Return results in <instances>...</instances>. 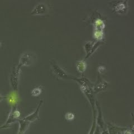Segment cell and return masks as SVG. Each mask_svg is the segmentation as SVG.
Here are the masks:
<instances>
[{"label":"cell","mask_w":134,"mask_h":134,"mask_svg":"<svg viewBox=\"0 0 134 134\" xmlns=\"http://www.w3.org/2000/svg\"><path fill=\"white\" fill-rule=\"evenodd\" d=\"M74 80L80 83L81 89L82 91L85 93L88 99L89 100L92 108L93 109V111H94V106L96 101L94 96V93L93 90V85H92L88 79L84 77H82L81 78L75 77Z\"/></svg>","instance_id":"cell-1"},{"label":"cell","mask_w":134,"mask_h":134,"mask_svg":"<svg viewBox=\"0 0 134 134\" xmlns=\"http://www.w3.org/2000/svg\"><path fill=\"white\" fill-rule=\"evenodd\" d=\"M50 65H51V68L52 69L53 73L59 78L66 79V80H69V79H73L74 80V79L75 77L74 76L69 75L54 60H52L50 62Z\"/></svg>","instance_id":"cell-2"},{"label":"cell","mask_w":134,"mask_h":134,"mask_svg":"<svg viewBox=\"0 0 134 134\" xmlns=\"http://www.w3.org/2000/svg\"><path fill=\"white\" fill-rule=\"evenodd\" d=\"M20 71H21V66L18 65V66L15 67L14 68L10 75L11 84L15 91H17L18 90L19 79Z\"/></svg>","instance_id":"cell-3"},{"label":"cell","mask_w":134,"mask_h":134,"mask_svg":"<svg viewBox=\"0 0 134 134\" xmlns=\"http://www.w3.org/2000/svg\"><path fill=\"white\" fill-rule=\"evenodd\" d=\"M49 8L47 5L44 3H39L35 6L31 12V15H40L48 14Z\"/></svg>","instance_id":"cell-4"},{"label":"cell","mask_w":134,"mask_h":134,"mask_svg":"<svg viewBox=\"0 0 134 134\" xmlns=\"http://www.w3.org/2000/svg\"><path fill=\"white\" fill-rule=\"evenodd\" d=\"M114 4H113V8L114 10L119 14H125L126 12L128 5L127 1H115Z\"/></svg>","instance_id":"cell-5"},{"label":"cell","mask_w":134,"mask_h":134,"mask_svg":"<svg viewBox=\"0 0 134 134\" xmlns=\"http://www.w3.org/2000/svg\"><path fill=\"white\" fill-rule=\"evenodd\" d=\"M34 60L32 54L30 53H24L20 58L19 64L21 67L22 66H29L32 64Z\"/></svg>","instance_id":"cell-6"},{"label":"cell","mask_w":134,"mask_h":134,"mask_svg":"<svg viewBox=\"0 0 134 134\" xmlns=\"http://www.w3.org/2000/svg\"><path fill=\"white\" fill-rule=\"evenodd\" d=\"M108 86V82L102 79H99L97 83L96 84L95 86H93V90L94 93H97L98 92H101L102 91L105 90Z\"/></svg>","instance_id":"cell-7"},{"label":"cell","mask_w":134,"mask_h":134,"mask_svg":"<svg viewBox=\"0 0 134 134\" xmlns=\"http://www.w3.org/2000/svg\"><path fill=\"white\" fill-rule=\"evenodd\" d=\"M124 127H119L112 122L107 123V130L109 134H122Z\"/></svg>","instance_id":"cell-8"},{"label":"cell","mask_w":134,"mask_h":134,"mask_svg":"<svg viewBox=\"0 0 134 134\" xmlns=\"http://www.w3.org/2000/svg\"><path fill=\"white\" fill-rule=\"evenodd\" d=\"M95 104L96 105V107H97L98 111V114L97 116V118H96V125L100 128V129H103L104 125V121L103 119V116L102 114V111H101V108H100V107L99 106V104H98V102L96 101L95 102Z\"/></svg>","instance_id":"cell-9"},{"label":"cell","mask_w":134,"mask_h":134,"mask_svg":"<svg viewBox=\"0 0 134 134\" xmlns=\"http://www.w3.org/2000/svg\"><path fill=\"white\" fill-rule=\"evenodd\" d=\"M42 102H43V100H41V102H40L39 105L37 107L36 110L33 113V114L29 115L27 117H25V118L24 119V121H27V122H32V121H35L37 119H39V110L40 107L41 106Z\"/></svg>","instance_id":"cell-10"},{"label":"cell","mask_w":134,"mask_h":134,"mask_svg":"<svg viewBox=\"0 0 134 134\" xmlns=\"http://www.w3.org/2000/svg\"><path fill=\"white\" fill-rule=\"evenodd\" d=\"M76 67L78 72L80 73H83L85 72L87 65L85 60H79L76 63Z\"/></svg>","instance_id":"cell-11"},{"label":"cell","mask_w":134,"mask_h":134,"mask_svg":"<svg viewBox=\"0 0 134 134\" xmlns=\"http://www.w3.org/2000/svg\"><path fill=\"white\" fill-rule=\"evenodd\" d=\"M94 26L95 30H103V29L105 27V24L101 19H98L94 23Z\"/></svg>","instance_id":"cell-12"},{"label":"cell","mask_w":134,"mask_h":134,"mask_svg":"<svg viewBox=\"0 0 134 134\" xmlns=\"http://www.w3.org/2000/svg\"><path fill=\"white\" fill-rule=\"evenodd\" d=\"M43 90V87L41 86H36L34 88H33L31 92V94L32 96H34V97H37V96H39L42 93Z\"/></svg>","instance_id":"cell-13"},{"label":"cell","mask_w":134,"mask_h":134,"mask_svg":"<svg viewBox=\"0 0 134 134\" xmlns=\"http://www.w3.org/2000/svg\"><path fill=\"white\" fill-rule=\"evenodd\" d=\"M102 43V42L101 41H98L96 42V43L93 45V47H92V48L91 50V51L89 52V53L87 54V56L86 57L85 59H87L88 57H89L91 55H92V54L96 51V50L99 47V46Z\"/></svg>","instance_id":"cell-14"},{"label":"cell","mask_w":134,"mask_h":134,"mask_svg":"<svg viewBox=\"0 0 134 134\" xmlns=\"http://www.w3.org/2000/svg\"><path fill=\"white\" fill-rule=\"evenodd\" d=\"M94 36L96 39L99 41H101L103 39V30H95L94 32Z\"/></svg>","instance_id":"cell-15"},{"label":"cell","mask_w":134,"mask_h":134,"mask_svg":"<svg viewBox=\"0 0 134 134\" xmlns=\"http://www.w3.org/2000/svg\"><path fill=\"white\" fill-rule=\"evenodd\" d=\"M93 45V41H88L85 45V49L86 52L87 54L89 53V52L91 51V50Z\"/></svg>","instance_id":"cell-16"},{"label":"cell","mask_w":134,"mask_h":134,"mask_svg":"<svg viewBox=\"0 0 134 134\" xmlns=\"http://www.w3.org/2000/svg\"><path fill=\"white\" fill-rule=\"evenodd\" d=\"M65 119L68 120V121H72L74 120V117L75 115L72 112H68V113H66L65 116Z\"/></svg>","instance_id":"cell-17"},{"label":"cell","mask_w":134,"mask_h":134,"mask_svg":"<svg viewBox=\"0 0 134 134\" xmlns=\"http://www.w3.org/2000/svg\"><path fill=\"white\" fill-rule=\"evenodd\" d=\"M15 93H12L9 97H8V99H9L10 102L11 103H14V102H15L16 100L17 99V98L16 97V94H15Z\"/></svg>","instance_id":"cell-18"},{"label":"cell","mask_w":134,"mask_h":134,"mask_svg":"<svg viewBox=\"0 0 134 134\" xmlns=\"http://www.w3.org/2000/svg\"><path fill=\"white\" fill-rule=\"evenodd\" d=\"M98 71H99V73L100 74H103L106 71V66H99L98 67Z\"/></svg>","instance_id":"cell-19"},{"label":"cell","mask_w":134,"mask_h":134,"mask_svg":"<svg viewBox=\"0 0 134 134\" xmlns=\"http://www.w3.org/2000/svg\"><path fill=\"white\" fill-rule=\"evenodd\" d=\"M101 130V129H100L98 126L96 125L93 134H100V133H101V130Z\"/></svg>","instance_id":"cell-20"},{"label":"cell","mask_w":134,"mask_h":134,"mask_svg":"<svg viewBox=\"0 0 134 134\" xmlns=\"http://www.w3.org/2000/svg\"><path fill=\"white\" fill-rule=\"evenodd\" d=\"M100 134H109L108 130L107 129L103 130L101 132V133H100Z\"/></svg>","instance_id":"cell-21"},{"label":"cell","mask_w":134,"mask_h":134,"mask_svg":"<svg viewBox=\"0 0 134 134\" xmlns=\"http://www.w3.org/2000/svg\"><path fill=\"white\" fill-rule=\"evenodd\" d=\"M6 98L5 96H3L1 94H0V102H1L2 99H3L4 98Z\"/></svg>","instance_id":"cell-22"},{"label":"cell","mask_w":134,"mask_h":134,"mask_svg":"<svg viewBox=\"0 0 134 134\" xmlns=\"http://www.w3.org/2000/svg\"><path fill=\"white\" fill-rule=\"evenodd\" d=\"M1 42L0 41V46H1Z\"/></svg>","instance_id":"cell-23"}]
</instances>
